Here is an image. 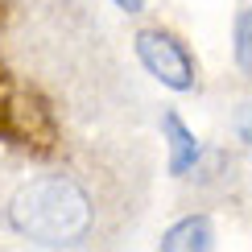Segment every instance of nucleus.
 I'll return each mask as SVG.
<instances>
[{
  "label": "nucleus",
  "instance_id": "1",
  "mask_svg": "<svg viewBox=\"0 0 252 252\" xmlns=\"http://www.w3.org/2000/svg\"><path fill=\"white\" fill-rule=\"evenodd\" d=\"M8 219L37 244H75L91 227V198L70 178H37L17 190Z\"/></svg>",
  "mask_w": 252,
  "mask_h": 252
},
{
  "label": "nucleus",
  "instance_id": "2",
  "mask_svg": "<svg viewBox=\"0 0 252 252\" xmlns=\"http://www.w3.org/2000/svg\"><path fill=\"white\" fill-rule=\"evenodd\" d=\"M136 58L149 75L170 91H190L194 87V62L182 41H174L161 29H141L136 33Z\"/></svg>",
  "mask_w": 252,
  "mask_h": 252
},
{
  "label": "nucleus",
  "instance_id": "3",
  "mask_svg": "<svg viewBox=\"0 0 252 252\" xmlns=\"http://www.w3.org/2000/svg\"><path fill=\"white\" fill-rule=\"evenodd\" d=\"M161 132H165V145H170V174L182 178L186 170H194L203 149H198V136L182 124L178 112H165V116H161Z\"/></svg>",
  "mask_w": 252,
  "mask_h": 252
},
{
  "label": "nucleus",
  "instance_id": "4",
  "mask_svg": "<svg viewBox=\"0 0 252 252\" xmlns=\"http://www.w3.org/2000/svg\"><path fill=\"white\" fill-rule=\"evenodd\" d=\"M215 244V227L207 215H186L182 223H174L170 232L161 236V248L165 252H207Z\"/></svg>",
  "mask_w": 252,
  "mask_h": 252
},
{
  "label": "nucleus",
  "instance_id": "5",
  "mask_svg": "<svg viewBox=\"0 0 252 252\" xmlns=\"http://www.w3.org/2000/svg\"><path fill=\"white\" fill-rule=\"evenodd\" d=\"M236 66L252 79V8L236 17Z\"/></svg>",
  "mask_w": 252,
  "mask_h": 252
},
{
  "label": "nucleus",
  "instance_id": "6",
  "mask_svg": "<svg viewBox=\"0 0 252 252\" xmlns=\"http://www.w3.org/2000/svg\"><path fill=\"white\" fill-rule=\"evenodd\" d=\"M232 128H236V136L244 145H252V99H244L236 108V116H232Z\"/></svg>",
  "mask_w": 252,
  "mask_h": 252
},
{
  "label": "nucleus",
  "instance_id": "7",
  "mask_svg": "<svg viewBox=\"0 0 252 252\" xmlns=\"http://www.w3.org/2000/svg\"><path fill=\"white\" fill-rule=\"evenodd\" d=\"M112 4H116V8H124V13H141V8H145V0H112Z\"/></svg>",
  "mask_w": 252,
  "mask_h": 252
}]
</instances>
